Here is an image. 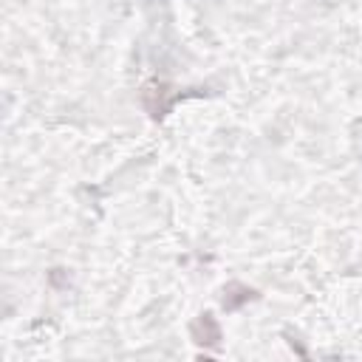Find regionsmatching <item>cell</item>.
I'll use <instances>...</instances> for the list:
<instances>
[{"instance_id":"obj_2","label":"cell","mask_w":362,"mask_h":362,"mask_svg":"<svg viewBox=\"0 0 362 362\" xmlns=\"http://www.w3.org/2000/svg\"><path fill=\"white\" fill-rule=\"evenodd\" d=\"M190 337L196 345L201 348H221V339H224V331L216 320L213 311H201L193 323H190Z\"/></svg>"},{"instance_id":"obj_1","label":"cell","mask_w":362,"mask_h":362,"mask_svg":"<svg viewBox=\"0 0 362 362\" xmlns=\"http://www.w3.org/2000/svg\"><path fill=\"white\" fill-rule=\"evenodd\" d=\"M185 96H193V94L178 91L175 85H170V82H164V80H147V82L142 85V91H139V102H142L144 113H147L153 122H161V119L173 111V105H175L178 99H185Z\"/></svg>"},{"instance_id":"obj_3","label":"cell","mask_w":362,"mask_h":362,"mask_svg":"<svg viewBox=\"0 0 362 362\" xmlns=\"http://www.w3.org/2000/svg\"><path fill=\"white\" fill-rule=\"evenodd\" d=\"M258 297H261L258 289H252V286H246L241 280H232V283H227L221 289V306H224V311H238V308H244L246 303H252Z\"/></svg>"}]
</instances>
